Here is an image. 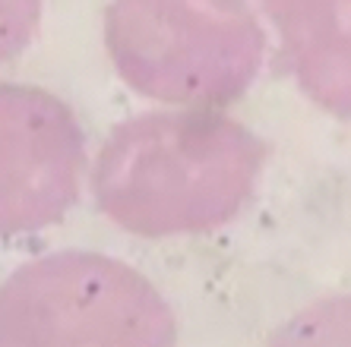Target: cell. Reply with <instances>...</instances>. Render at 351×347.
<instances>
[{
	"instance_id": "cell-1",
	"label": "cell",
	"mask_w": 351,
	"mask_h": 347,
	"mask_svg": "<svg viewBox=\"0 0 351 347\" xmlns=\"http://www.w3.org/2000/svg\"><path fill=\"white\" fill-rule=\"evenodd\" d=\"M266 142L219 111H156L117 123L95 155V205L139 237L206 234L254 199Z\"/></svg>"
},
{
	"instance_id": "cell-2",
	"label": "cell",
	"mask_w": 351,
	"mask_h": 347,
	"mask_svg": "<svg viewBox=\"0 0 351 347\" xmlns=\"http://www.w3.org/2000/svg\"><path fill=\"white\" fill-rule=\"evenodd\" d=\"M105 44L130 89L199 111L237 101L266 54L250 0H111Z\"/></svg>"
},
{
	"instance_id": "cell-3",
	"label": "cell",
	"mask_w": 351,
	"mask_h": 347,
	"mask_svg": "<svg viewBox=\"0 0 351 347\" xmlns=\"http://www.w3.org/2000/svg\"><path fill=\"white\" fill-rule=\"evenodd\" d=\"M178 316L143 272L60 250L0 281V347H174Z\"/></svg>"
},
{
	"instance_id": "cell-4",
	"label": "cell",
	"mask_w": 351,
	"mask_h": 347,
	"mask_svg": "<svg viewBox=\"0 0 351 347\" xmlns=\"http://www.w3.org/2000/svg\"><path fill=\"white\" fill-rule=\"evenodd\" d=\"M86 136L58 95L0 82V237L58 224L80 199Z\"/></svg>"
},
{
	"instance_id": "cell-5",
	"label": "cell",
	"mask_w": 351,
	"mask_h": 347,
	"mask_svg": "<svg viewBox=\"0 0 351 347\" xmlns=\"http://www.w3.org/2000/svg\"><path fill=\"white\" fill-rule=\"evenodd\" d=\"M260 7L304 95L351 117V0H260Z\"/></svg>"
},
{
	"instance_id": "cell-6",
	"label": "cell",
	"mask_w": 351,
	"mask_h": 347,
	"mask_svg": "<svg viewBox=\"0 0 351 347\" xmlns=\"http://www.w3.org/2000/svg\"><path fill=\"white\" fill-rule=\"evenodd\" d=\"M269 347H351V294L319 297L298 309Z\"/></svg>"
},
{
	"instance_id": "cell-7",
	"label": "cell",
	"mask_w": 351,
	"mask_h": 347,
	"mask_svg": "<svg viewBox=\"0 0 351 347\" xmlns=\"http://www.w3.org/2000/svg\"><path fill=\"white\" fill-rule=\"evenodd\" d=\"M45 0H0V64L32 41Z\"/></svg>"
}]
</instances>
